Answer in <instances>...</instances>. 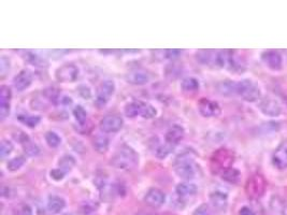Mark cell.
Returning <instances> with one entry per match:
<instances>
[{
  "label": "cell",
  "instance_id": "obj_1",
  "mask_svg": "<svg viewBox=\"0 0 287 215\" xmlns=\"http://www.w3.org/2000/svg\"><path fill=\"white\" fill-rule=\"evenodd\" d=\"M139 163V156L135 151L128 146H123L117 150L114 156L111 158V165L117 169L130 170L135 168Z\"/></svg>",
  "mask_w": 287,
  "mask_h": 215
},
{
  "label": "cell",
  "instance_id": "obj_2",
  "mask_svg": "<svg viewBox=\"0 0 287 215\" xmlns=\"http://www.w3.org/2000/svg\"><path fill=\"white\" fill-rule=\"evenodd\" d=\"M235 162V154L228 149H219L211 156L210 167L214 174L223 173L225 170L231 168Z\"/></svg>",
  "mask_w": 287,
  "mask_h": 215
},
{
  "label": "cell",
  "instance_id": "obj_3",
  "mask_svg": "<svg viewBox=\"0 0 287 215\" xmlns=\"http://www.w3.org/2000/svg\"><path fill=\"white\" fill-rule=\"evenodd\" d=\"M236 94L246 102H256L260 99V87L251 79H244L236 83Z\"/></svg>",
  "mask_w": 287,
  "mask_h": 215
},
{
  "label": "cell",
  "instance_id": "obj_4",
  "mask_svg": "<svg viewBox=\"0 0 287 215\" xmlns=\"http://www.w3.org/2000/svg\"><path fill=\"white\" fill-rule=\"evenodd\" d=\"M174 171L177 173V176L183 180L189 181L195 178L196 170L194 167V162L188 152L180 154L175 158Z\"/></svg>",
  "mask_w": 287,
  "mask_h": 215
},
{
  "label": "cell",
  "instance_id": "obj_5",
  "mask_svg": "<svg viewBox=\"0 0 287 215\" xmlns=\"http://www.w3.org/2000/svg\"><path fill=\"white\" fill-rule=\"evenodd\" d=\"M267 188V183L261 174H254L245 184V192L251 199H260L264 196Z\"/></svg>",
  "mask_w": 287,
  "mask_h": 215
},
{
  "label": "cell",
  "instance_id": "obj_6",
  "mask_svg": "<svg viewBox=\"0 0 287 215\" xmlns=\"http://www.w3.org/2000/svg\"><path fill=\"white\" fill-rule=\"evenodd\" d=\"M114 91H115V84L113 81H110V80L103 81L98 89L97 97L95 99V105L98 108L105 107L108 101L110 100L111 96L114 94Z\"/></svg>",
  "mask_w": 287,
  "mask_h": 215
},
{
  "label": "cell",
  "instance_id": "obj_7",
  "mask_svg": "<svg viewBox=\"0 0 287 215\" xmlns=\"http://www.w3.org/2000/svg\"><path fill=\"white\" fill-rule=\"evenodd\" d=\"M55 77H56L57 81L62 83L74 82L79 77V68L74 63H65L56 70Z\"/></svg>",
  "mask_w": 287,
  "mask_h": 215
},
{
  "label": "cell",
  "instance_id": "obj_8",
  "mask_svg": "<svg viewBox=\"0 0 287 215\" xmlns=\"http://www.w3.org/2000/svg\"><path fill=\"white\" fill-rule=\"evenodd\" d=\"M260 58H261L262 62H264L269 69L273 70V71L281 70L283 67L282 55L276 51L269 50V51L262 52Z\"/></svg>",
  "mask_w": 287,
  "mask_h": 215
},
{
  "label": "cell",
  "instance_id": "obj_9",
  "mask_svg": "<svg viewBox=\"0 0 287 215\" xmlns=\"http://www.w3.org/2000/svg\"><path fill=\"white\" fill-rule=\"evenodd\" d=\"M198 110L204 117H215L221 114V107L219 103L208 98H201L199 100Z\"/></svg>",
  "mask_w": 287,
  "mask_h": 215
},
{
  "label": "cell",
  "instance_id": "obj_10",
  "mask_svg": "<svg viewBox=\"0 0 287 215\" xmlns=\"http://www.w3.org/2000/svg\"><path fill=\"white\" fill-rule=\"evenodd\" d=\"M124 124L123 118L117 115H108L100 121V129L103 132L113 133L122 129Z\"/></svg>",
  "mask_w": 287,
  "mask_h": 215
},
{
  "label": "cell",
  "instance_id": "obj_11",
  "mask_svg": "<svg viewBox=\"0 0 287 215\" xmlns=\"http://www.w3.org/2000/svg\"><path fill=\"white\" fill-rule=\"evenodd\" d=\"M12 98V92L9 86L3 85L0 87V118L6 119L10 114V101Z\"/></svg>",
  "mask_w": 287,
  "mask_h": 215
},
{
  "label": "cell",
  "instance_id": "obj_12",
  "mask_svg": "<svg viewBox=\"0 0 287 215\" xmlns=\"http://www.w3.org/2000/svg\"><path fill=\"white\" fill-rule=\"evenodd\" d=\"M258 108L265 115L271 116V117L278 116V115H281V113H282L281 105L276 100H274L272 98L267 97L265 99H262L259 102Z\"/></svg>",
  "mask_w": 287,
  "mask_h": 215
},
{
  "label": "cell",
  "instance_id": "obj_13",
  "mask_svg": "<svg viewBox=\"0 0 287 215\" xmlns=\"http://www.w3.org/2000/svg\"><path fill=\"white\" fill-rule=\"evenodd\" d=\"M272 164L277 169L287 168V140L280 143L272 155Z\"/></svg>",
  "mask_w": 287,
  "mask_h": 215
},
{
  "label": "cell",
  "instance_id": "obj_14",
  "mask_svg": "<svg viewBox=\"0 0 287 215\" xmlns=\"http://www.w3.org/2000/svg\"><path fill=\"white\" fill-rule=\"evenodd\" d=\"M184 136H185L184 128L179 124H174L168 130H167L165 134V140L166 143H168V145L172 147H175L179 145V142L184 138Z\"/></svg>",
  "mask_w": 287,
  "mask_h": 215
},
{
  "label": "cell",
  "instance_id": "obj_15",
  "mask_svg": "<svg viewBox=\"0 0 287 215\" xmlns=\"http://www.w3.org/2000/svg\"><path fill=\"white\" fill-rule=\"evenodd\" d=\"M166 201V195L163 190L158 188H151L149 189V192L147 193L145 197V202L152 206V208H158V206H162Z\"/></svg>",
  "mask_w": 287,
  "mask_h": 215
},
{
  "label": "cell",
  "instance_id": "obj_16",
  "mask_svg": "<svg viewBox=\"0 0 287 215\" xmlns=\"http://www.w3.org/2000/svg\"><path fill=\"white\" fill-rule=\"evenodd\" d=\"M31 82H33V76H31L29 70H22L21 73L18 76H15L13 79V85L15 90H18L19 92H23L28 89Z\"/></svg>",
  "mask_w": 287,
  "mask_h": 215
},
{
  "label": "cell",
  "instance_id": "obj_17",
  "mask_svg": "<svg viewBox=\"0 0 287 215\" xmlns=\"http://www.w3.org/2000/svg\"><path fill=\"white\" fill-rule=\"evenodd\" d=\"M17 139L23 146L24 152H25L28 156H37L40 153V149L38 148V146L29 139V137L27 136L26 133L20 132L19 136L17 137Z\"/></svg>",
  "mask_w": 287,
  "mask_h": 215
},
{
  "label": "cell",
  "instance_id": "obj_18",
  "mask_svg": "<svg viewBox=\"0 0 287 215\" xmlns=\"http://www.w3.org/2000/svg\"><path fill=\"white\" fill-rule=\"evenodd\" d=\"M126 81L132 85H145L149 83L150 76L145 70H133L126 76Z\"/></svg>",
  "mask_w": 287,
  "mask_h": 215
},
{
  "label": "cell",
  "instance_id": "obj_19",
  "mask_svg": "<svg viewBox=\"0 0 287 215\" xmlns=\"http://www.w3.org/2000/svg\"><path fill=\"white\" fill-rule=\"evenodd\" d=\"M210 201L214 208L219 210H225L228 201V195L222 190H215L210 195Z\"/></svg>",
  "mask_w": 287,
  "mask_h": 215
},
{
  "label": "cell",
  "instance_id": "obj_20",
  "mask_svg": "<svg viewBox=\"0 0 287 215\" xmlns=\"http://www.w3.org/2000/svg\"><path fill=\"white\" fill-rule=\"evenodd\" d=\"M65 205H66V202L62 198L58 196H50L49 200H47V203H46V210L52 215L58 214L60 211L63 210Z\"/></svg>",
  "mask_w": 287,
  "mask_h": 215
},
{
  "label": "cell",
  "instance_id": "obj_21",
  "mask_svg": "<svg viewBox=\"0 0 287 215\" xmlns=\"http://www.w3.org/2000/svg\"><path fill=\"white\" fill-rule=\"evenodd\" d=\"M145 105H146V102H142V101H132L128 103V105L125 107V115L130 118L141 115L143 108H145Z\"/></svg>",
  "mask_w": 287,
  "mask_h": 215
},
{
  "label": "cell",
  "instance_id": "obj_22",
  "mask_svg": "<svg viewBox=\"0 0 287 215\" xmlns=\"http://www.w3.org/2000/svg\"><path fill=\"white\" fill-rule=\"evenodd\" d=\"M175 192L181 197H185V196H191L195 195L197 192V186L193 183H180V184L177 185L175 187Z\"/></svg>",
  "mask_w": 287,
  "mask_h": 215
},
{
  "label": "cell",
  "instance_id": "obj_23",
  "mask_svg": "<svg viewBox=\"0 0 287 215\" xmlns=\"http://www.w3.org/2000/svg\"><path fill=\"white\" fill-rule=\"evenodd\" d=\"M93 147L95 151H97L98 153H106L109 149V139L105 134H97L93 140Z\"/></svg>",
  "mask_w": 287,
  "mask_h": 215
},
{
  "label": "cell",
  "instance_id": "obj_24",
  "mask_svg": "<svg viewBox=\"0 0 287 215\" xmlns=\"http://www.w3.org/2000/svg\"><path fill=\"white\" fill-rule=\"evenodd\" d=\"M182 91L187 94L196 93L199 90V82L195 78H186L181 83Z\"/></svg>",
  "mask_w": 287,
  "mask_h": 215
},
{
  "label": "cell",
  "instance_id": "obj_25",
  "mask_svg": "<svg viewBox=\"0 0 287 215\" xmlns=\"http://www.w3.org/2000/svg\"><path fill=\"white\" fill-rule=\"evenodd\" d=\"M222 178L224 181L231 183V184H237V183H239V181H240L241 173L238 169H235L231 167V168L225 170L222 173Z\"/></svg>",
  "mask_w": 287,
  "mask_h": 215
},
{
  "label": "cell",
  "instance_id": "obj_26",
  "mask_svg": "<svg viewBox=\"0 0 287 215\" xmlns=\"http://www.w3.org/2000/svg\"><path fill=\"white\" fill-rule=\"evenodd\" d=\"M75 165H76V159L71 155H63L58 162L59 169L65 173L69 172L71 169H73Z\"/></svg>",
  "mask_w": 287,
  "mask_h": 215
},
{
  "label": "cell",
  "instance_id": "obj_27",
  "mask_svg": "<svg viewBox=\"0 0 287 215\" xmlns=\"http://www.w3.org/2000/svg\"><path fill=\"white\" fill-rule=\"evenodd\" d=\"M218 89L223 95L236 94V83L234 81H222L218 85Z\"/></svg>",
  "mask_w": 287,
  "mask_h": 215
},
{
  "label": "cell",
  "instance_id": "obj_28",
  "mask_svg": "<svg viewBox=\"0 0 287 215\" xmlns=\"http://www.w3.org/2000/svg\"><path fill=\"white\" fill-rule=\"evenodd\" d=\"M18 119H19V121H20L21 123L25 124V125L28 126V127H31V128H33V127H36V126L40 123V121H41V118H40V116H35V115H23V114L19 115V116H18Z\"/></svg>",
  "mask_w": 287,
  "mask_h": 215
},
{
  "label": "cell",
  "instance_id": "obj_29",
  "mask_svg": "<svg viewBox=\"0 0 287 215\" xmlns=\"http://www.w3.org/2000/svg\"><path fill=\"white\" fill-rule=\"evenodd\" d=\"M26 61H28L29 63H31L33 66H45V61L44 59H42L40 56H38L37 54L33 53V52H26L25 56H24Z\"/></svg>",
  "mask_w": 287,
  "mask_h": 215
},
{
  "label": "cell",
  "instance_id": "obj_30",
  "mask_svg": "<svg viewBox=\"0 0 287 215\" xmlns=\"http://www.w3.org/2000/svg\"><path fill=\"white\" fill-rule=\"evenodd\" d=\"M45 141L50 148H57L61 143L60 137L54 131H49L45 133Z\"/></svg>",
  "mask_w": 287,
  "mask_h": 215
},
{
  "label": "cell",
  "instance_id": "obj_31",
  "mask_svg": "<svg viewBox=\"0 0 287 215\" xmlns=\"http://www.w3.org/2000/svg\"><path fill=\"white\" fill-rule=\"evenodd\" d=\"M25 163H26V158L24 156L14 157L9 163H8V169H9L10 171H17Z\"/></svg>",
  "mask_w": 287,
  "mask_h": 215
},
{
  "label": "cell",
  "instance_id": "obj_32",
  "mask_svg": "<svg viewBox=\"0 0 287 215\" xmlns=\"http://www.w3.org/2000/svg\"><path fill=\"white\" fill-rule=\"evenodd\" d=\"M74 115L76 117L77 121L83 125L86 121V118H87V113H86V111L85 109L82 107V106H77L74 110Z\"/></svg>",
  "mask_w": 287,
  "mask_h": 215
},
{
  "label": "cell",
  "instance_id": "obj_33",
  "mask_svg": "<svg viewBox=\"0 0 287 215\" xmlns=\"http://www.w3.org/2000/svg\"><path fill=\"white\" fill-rule=\"evenodd\" d=\"M173 149H174V147L168 145V143H165L164 146H161L156 150V156L161 159L166 158L172 152Z\"/></svg>",
  "mask_w": 287,
  "mask_h": 215
},
{
  "label": "cell",
  "instance_id": "obj_34",
  "mask_svg": "<svg viewBox=\"0 0 287 215\" xmlns=\"http://www.w3.org/2000/svg\"><path fill=\"white\" fill-rule=\"evenodd\" d=\"M12 151H13L12 143L9 140H3L2 147H0V156H2V158L9 156Z\"/></svg>",
  "mask_w": 287,
  "mask_h": 215
},
{
  "label": "cell",
  "instance_id": "obj_35",
  "mask_svg": "<svg viewBox=\"0 0 287 215\" xmlns=\"http://www.w3.org/2000/svg\"><path fill=\"white\" fill-rule=\"evenodd\" d=\"M97 208H98V205L95 204L93 201H87L81 205L80 212H81V214L83 215H90L97 210Z\"/></svg>",
  "mask_w": 287,
  "mask_h": 215
},
{
  "label": "cell",
  "instance_id": "obj_36",
  "mask_svg": "<svg viewBox=\"0 0 287 215\" xmlns=\"http://www.w3.org/2000/svg\"><path fill=\"white\" fill-rule=\"evenodd\" d=\"M156 114H157L156 109H155L153 106L149 105V103H146V105H145V108H143V111H142L141 116H142L143 118L150 119V118L155 117V116H156Z\"/></svg>",
  "mask_w": 287,
  "mask_h": 215
},
{
  "label": "cell",
  "instance_id": "obj_37",
  "mask_svg": "<svg viewBox=\"0 0 287 215\" xmlns=\"http://www.w3.org/2000/svg\"><path fill=\"white\" fill-rule=\"evenodd\" d=\"M13 215H33V209L28 204H20L13 211Z\"/></svg>",
  "mask_w": 287,
  "mask_h": 215
},
{
  "label": "cell",
  "instance_id": "obj_38",
  "mask_svg": "<svg viewBox=\"0 0 287 215\" xmlns=\"http://www.w3.org/2000/svg\"><path fill=\"white\" fill-rule=\"evenodd\" d=\"M262 127V129H264V132L265 133H274L276 130H278V124L277 123H275V122H268V123H266V124H264L261 126Z\"/></svg>",
  "mask_w": 287,
  "mask_h": 215
},
{
  "label": "cell",
  "instance_id": "obj_39",
  "mask_svg": "<svg viewBox=\"0 0 287 215\" xmlns=\"http://www.w3.org/2000/svg\"><path fill=\"white\" fill-rule=\"evenodd\" d=\"M193 215H211V211H210L209 205H206V204L199 205L198 208L194 211Z\"/></svg>",
  "mask_w": 287,
  "mask_h": 215
},
{
  "label": "cell",
  "instance_id": "obj_40",
  "mask_svg": "<svg viewBox=\"0 0 287 215\" xmlns=\"http://www.w3.org/2000/svg\"><path fill=\"white\" fill-rule=\"evenodd\" d=\"M65 172H63L62 170H60L59 168H57V169H54V170H52L51 172H50V176H51V178L53 179V180H55V181H61L62 179H63V177H65Z\"/></svg>",
  "mask_w": 287,
  "mask_h": 215
},
{
  "label": "cell",
  "instance_id": "obj_41",
  "mask_svg": "<svg viewBox=\"0 0 287 215\" xmlns=\"http://www.w3.org/2000/svg\"><path fill=\"white\" fill-rule=\"evenodd\" d=\"M181 50H166L165 51V57L169 59H175L181 55Z\"/></svg>",
  "mask_w": 287,
  "mask_h": 215
},
{
  "label": "cell",
  "instance_id": "obj_42",
  "mask_svg": "<svg viewBox=\"0 0 287 215\" xmlns=\"http://www.w3.org/2000/svg\"><path fill=\"white\" fill-rule=\"evenodd\" d=\"M79 93H80V95H81V96L84 97V98H90V97H91V90H90V87H87V86H85V85H82V86L79 87Z\"/></svg>",
  "mask_w": 287,
  "mask_h": 215
},
{
  "label": "cell",
  "instance_id": "obj_43",
  "mask_svg": "<svg viewBox=\"0 0 287 215\" xmlns=\"http://www.w3.org/2000/svg\"><path fill=\"white\" fill-rule=\"evenodd\" d=\"M239 214L240 215H256L252 209L249 208V206H243V208L240 209V212H239Z\"/></svg>",
  "mask_w": 287,
  "mask_h": 215
},
{
  "label": "cell",
  "instance_id": "obj_44",
  "mask_svg": "<svg viewBox=\"0 0 287 215\" xmlns=\"http://www.w3.org/2000/svg\"><path fill=\"white\" fill-rule=\"evenodd\" d=\"M63 215H74V214H71V213H67V214H63Z\"/></svg>",
  "mask_w": 287,
  "mask_h": 215
}]
</instances>
